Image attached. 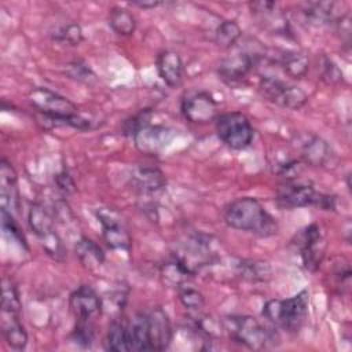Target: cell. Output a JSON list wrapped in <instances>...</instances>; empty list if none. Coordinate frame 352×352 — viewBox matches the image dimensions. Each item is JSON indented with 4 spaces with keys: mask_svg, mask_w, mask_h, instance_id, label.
I'll list each match as a JSON object with an SVG mask.
<instances>
[{
    "mask_svg": "<svg viewBox=\"0 0 352 352\" xmlns=\"http://www.w3.org/2000/svg\"><path fill=\"white\" fill-rule=\"evenodd\" d=\"M180 110L184 118L192 124H209L219 116L216 99L205 91L192 92L184 96Z\"/></svg>",
    "mask_w": 352,
    "mask_h": 352,
    "instance_id": "9",
    "label": "cell"
},
{
    "mask_svg": "<svg viewBox=\"0 0 352 352\" xmlns=\"http://www.w3.org/2000/svg\"><path fill=\"white\" fill-rule=\"evenodd\" d=\"M214 128L219 139L232 150L249 147L254 136L250 120L241 111L219 114L214 120Z\"/></svg>",
    "mask_w": 352,
    "mask_h": 352,
    "instance_id": "5",
    "label": "cell"
},
{
    "mask_svg": "<svg viewBox=\"0 0 352 352\" xmlns=\"http://www.w3.org/2000/svg\"><path fill=\"white\" fill-rule=\"evenodd\" d=\"M28 98L30 104L41 113L47 121L69 125L78 131L92 128V121L82 117L73 102L50 88L37 87L29 92Z\"/></svg>",
    "mask_w": 352,
    "mask_h": 352,
    "instance_id": "2",
    "label": "cell"
},
{
    "mask_svg": "<svg viewBox=\"0 0 352 352\" xmlns=\"http://www.w3.org/2000/svg\"><path fill=\"white\" fill-rule=\"evenodd\" d=\"M279 65L293 78H301L307 74L309 60L308 56L298 51H282L278 58Z\"/></svg>",
    "mask_w": 352,
    "mask_h": 352,
    "instance_id": "25",
    "label": "cell"
},
{
    "mask_svg": "<svg viewBox=\"0 0 352 352\" xmlns=\"http://www.w3.org/2000/svg\"><path fill=\"white\" fill-rule=\"evenodd\" d=\"M132 187L142 194H153L166 184L164 172L155 166H139L131 175Z\"/></svg>",
    "mask_w": 352,
    "mask_h": 352,
    "instance_id": "18",
    "label": "cell"
},
{
    "mask_svg": "<svg viewBox=\"0 0 352 352\" xmlns=\"http://www.w3.org/2000/svg\"><path fill=\"white\" fill-rule=\"evenodd\" d=\"M51 36L58 43L74 47L82 41V29L78 23L69 22V23L62 25L60 28L55 29V32Z\"/></svg>",
    "mask_w": 352,
    "mask_h": 352,
    "instance_id": "30",
    "label": "cell"
},
{
    "mask_svg": "<svg viewBox=\"0 0 352 352\" xmlns=\"http://www.w3.org/2000/svg\"><path fill=\"white\" fill-rule=\"evenodd\" d=\"M224 220L231 228L261 238L272 236L279 230L272 214L253 197H241L231 201L224 209Z\"/></svg>",
    "mask_w": 352,
    "mask_h": 352,
    "instance_id": "1",
    "label": "cell"
},
{
    "mask_svg": "<svg viewBox=\"0 0 352 352\" xmlns=\"http://www.w3.org/2000/svg\"><path fill=\"white\" fill-rule=\"evenodd\" d=\"M260 92L270 102L289 110H298L308 100L307 94L300 87L289 85L287 82L272 76L261 77Z\"/></svg>",
    "mask_w": 352,
    "mask_h": 352,
    "instance_id": "6",
    "label": "cell"
},
{
    "mask_svg": "<svg viewBox=\"0 0 352 352\" xmlns=\"http://www.w3.org/2000/svg\"><path fill=\"white\" fill-rule=\"evenodd\" d=\"M223 324L234 341L245 345L249 349H267L275 346L278 342V334L275 333V329L264 326L253 316H226L223 319Z\"/></svg>",
    "mask_w": 352,
    "mask_h": 352,
    "instance_id": "4",
    "label": "cell"
},
{
    "mask_svg": "<svg viewBox=\"0 0 352 352\" xmlns=\"http://www.w3.org/2000/svg\"><path fill=\"white\" fill-rule=\"evenodd\" d=\"M151 114L153 111L150 109H143L140 110L138 114L126 118L124 122H122V133L125 136H132L143 126L148 125L150 124V118H151Z\"/></svg>",
    "mask_w": 352,
    "mask_h": 352,
    "instance_id": "36",
    "label": "cell"
},
{
    "mask_svg": "<svg viewBox=\"0 0 352 352\" xmlns=\"http://www.w3.org/2000/svg\"><path fill=\"white\" fill-rule=\"evenodd\" d=\"M322 80L326 84H331V85H336L344 81V74L341 69L337 66V63L333 59L327 56H324L322 62Z\"/></svg>",
    "mask_w": 352,
    "mask_h": 352,
    "instance_id": "37",
    "label": "cell"
},
{
    "mask_svg": "<svg viewBox=\"0 0 352 352\" xmlns=\"http://www.w3.org/2000/svg\"><path fill=\"white\" fill-rule=\"evenodd\" d=\"M236 268L239 276L248 282H267L272 274L271 265L264 260H242Z\"/></svg>",
    "mask_w": 352,
    "mask_h": 352,
    "instance_id": "26",
    "label": "cell"
},
{
    "mask_svg": "<svg viewBox=\"0 0 352 352\" xmlns=\"http://www.w3.org/2000/svg\"><path fill=\"white\" fill-rule=\"evenodd\" d=\"M146 330L148 351H164L173 338L169 318L160 307L146 312Z\"/></svg>",
    "mask_w": 352,
    "mask_h": 352,
    "instance_id": "11",
    "label": "cell"
},
{
    "mask_svg": "<svg viewBox=\"0 0 352 352\" xmlns=\"http://www.w3.org/2000/svg\"><path fill=\"white\" fill-rule=\"evenodd\" d=\"M96 219L102 226V236L109 248L125 252L131 249V235L116 210L100 208L96 210Z\"/></svg>",
    "mask_w": 352,
    "mask_h": 352,
    "instance_id": "10",
    "label": "cell"
},
{
    "mask_svg": "<svg viewBox=\"0 0 352 352\" xmlns=\"http://www.w3.org/2000/svg\"><path fill=\"white\" fill-rule=\"evenodd\" d=\"M276 7V4L274 1H256V3H252L250 4V8L254 14H258V15H268L274 11V8Z\"/></svg>",
    "mask_w": 352,
    "mask_h": 352,
    "instance_id": "39",
    "label": "cell"
},
{
    "mask_svg": "<svg viewBox=\"0 0 352 352\" xmlns=\"http://www.w3.org/2000/svg\"><path fill=\"white\" fill-rule=\"evenodd\" d=\"M0 216H1V228L4 231L6 235H8L10 238H12L14 241H16L21 246H23L25 249H28V243L25 239V235L22 232V230L19 228L18 223L15 221L12 213H10L8 210L3 209L0 210Z\"/></svg>",
    "mask_w": 352,
    "mask_h": 352,
    "instance_id": "34",
    "label": "cell"
},
{
    "mask_svg": "<svg viewBox=\"0 0 352 352\" xmlns=\"http://www.w3.org/2000/svg\"><path fill=\"white\" fill-rule=\"evenodd\" d=\"M69 305L76 319L94 320L103 309V300L92 286L81 285L70 294Z\"/></svg>",
    "mask_w": 352,
    "mask_h": 352,
    "instance_id": "14",
    "label": "cell"
},
{
    "mask_svg": "<svg viewBox=\"0 0 352 352\" xmlns=\"http://www.w3.org/2000/svg\"><path fill=\"white\" fill-rule=\"evenodd\" d=\"M297 238V248L300 250L301 261L304 267L314 272L319 268L324 250H326V241L320 227L316 223H312L298 231L296 235Z\"/></svg>",
    "mask_w": 352,
    "mask_h": 352,
    "instance_id": "7",
    "label": "cell"
},
{
    "mask_svg": "<svg viewBox=\"0 0 352 352\" xmlns=\"http://www.w3.org/2000/svg\"><path fill=\"white\" fill-rule=\"evenodd\" d=\"M253 66L254 59L246 52H239L224 58L217 66V74L224 84L230 87H241L246 82Z\"/></svg>",
    "mask_w": 352,
    "mask_h": 352,
    "instance_id": "13",
    "label": "cell"
},
{
    "mask_svg": "<svg viewBox=\"0 0 352 352\" xmlns=\"http://www.w3.org/2000/svg\"><path fill=\"white\" fill-rule=\"evenodd\" d=\"M72 340L80 346H91L95 340V326L94 320L77 319V323L72 331Z\"/></svg>",
    "mask_w": 352,
    "mask_h": 352,
    "instance_id": "32",
    "label": "cell"
},
{
    "mask_svg": "<svg viewBox=\"0 0 352 352\" xmlns=\"http://www.w3.org/2000/svg\"><path fill=\"white\" fill-rule=\"evenodd\" d=\"M1 333L6 342L12 349H25L28 344V333L19 320V314L1 312Z\"/></svg>",
    "mask_w": 352,
    "mask_h": 352,
    "instance_id": "20",
    "label": "cell"
},
{
    "mask_svg": "<svg viewBox=\"0 0 352 352\" xmlns=\"http://www.w3.org/2000/svg\"><path fill=\"white\" fill-rule=\"evenodd\" d=\"M157 70L161 80L170 88H177L183 82L184 65L180 55L170 50H164L157 56Z\"/></svg>",
    "mask_w": 352,
    "mask_h": 352,
    "instance_id": "17",
    "label": "cell"
},
{
    "mask_svg": "<svg viewBox=\"0 0 352 352\" xmlns=\"http://www.w3.org/2000/svg\"><path fill=\"white\" fill-rule=\"evenodd\" d=\"M337 4L331 1H315L308 3L302 10L304 18L309 25L314 26H324L336 23L344 15L336 10Z\"/></svg>",
    "mask_w": 352,
    "mask_h": 352,
    "instance_id": "21",
    "label": "cell"
},
{
    "mask_svg": "<svg viewBox=\"0 0 352 352\" xmlns=\"http://www.w3.org/2000/svg\"><path fill=\"white\" fill-rule=\"evenodd\" d=\"M65 72L70 78H73L78 82L91 84L96 80V76L92 72V69L87 63H84L82 60H74V62L67 63Z\"/></svg>",
    "mask_w": 352,
    "mask_h": 352,
    "instance_id": "35",
    "label": "cell"
},
{
    "mask_svg": "<svg viewBox=\"0 0 352 352\" xmlns=\"http://www.w3.org/2000/svg\"><path fill=\"white\" fill-rule=\"evenodd\" d=\"M0 202L1 208L12 214L19 209L16 172L6 158H1L0 161Z\"/></svg>",
    "mask_w": 352,
    "mask_h": 352,
    "instance_id": "16",
    "label": "cell"
},
{
    "mask_svg": "<svg viewBox=\"0 0 352 352\" xmlns=\"http://www.w3.org/2000/svg\"><path fill=\"white\" fill-rule=\"evenodd\" d=\"M104 348L114 352H129V337H128V320L116 318L111 320L106 338Z\"/></svg>",
    "mask_w": 352,
    "mask_h": 352,
    "instance_id": "24",
    "label": "cell"
},
{
    "mask_svg": "<svg viewBox=\"0 0 352 352\" xmlns=\"http://www.w3.org/2000/svg\"><path fill=\"white\" fill-rule=\"evenodd\" d=\"M301 155L308 165L319 168H336L338 157L333 147L319 136H311L301 147Z\"/></svg>",
    "mask_w": 352,
    "mask_h": 352,
    "instance_id": "15",
    "label": "cell"
},
{
    "mask_svg": "<svg viewBox=\"0 0 352 352\" xmlns=\"http://www.w3.org/2000/svg\"><path fill=\"white\" fill-rule=\"evenodd\" d=\"M192 275L194 274L191 272V270L186 265V263L177 254L164 261L160 268V276L162 282L169 287L179 289L184 286Z\"/></svg>",
    "mask_w": 352,
    "mask_h": 352,
    "instance_id": "19",
    "label": "cell"
},
{
    "mask_svg": "<svg viewBox=\"0 0 352 352\" xmlns=\"http://www.w3.org/2000/svg\"><path fill=\"white\" fill-rule=\"evenodd\" d=\"M309 296L301 290L285 300H268L263 307V316L274 326L290 333H297L305 322L308 314Z\"/></svg>",
    "mask_w": 352,
    "mask_h": 352,
    "instance_id": "3",
    "label": "cell"
},
{
    "mask_svg": "<svg viewBox=\"0 0 352 352\" xmlns=\"http://www.w3.org/2000/svg\"><path fill=\"white\" fill-rule=\"evenodd\" d=\"M133 4L138 6V7H140V8H146V10H148V8H155V7L161 6L160 1H135Z\"/></svg>",
    "mask_w": 352,
    "mask_h": 352,
    "instance_id": "40",
    "label": "cell"
},
{
    "mask_svg": "<svg viewBox=\"0 0 352 352\" xmlns=\"http://www.w3.org/2000/svg\"><path fill=\"white\" fill-rule=\"evenodd\" d=\"M242 30L239 28V25L234 21V19H227L223 21L214 32V43L220 47V48H231L241 37Z\"/></svg>",
    "mask_w": 352,
    "mask_h": 352,
    "instance_id": "28",
    "label": "cell"
},
{
    "mask_svg": "<svg viewBox=\"0 0 352 352\" xmlns=\"http://www.w3.org/2000/svg\"><path fill=\"white\" fill-rule=\"evenodd\" d=\"M320 192L311 183L287 179L276 188V201L282 208L294 209L304 206H316Z\"/></svg>",
    "mask_w": 352,
    "mask_h": 352,
    "instance_id": "8",
    "label": "cell"
},
{
    "mask_svg": "<svg viewBox=\"0 0 352 352\" xmlns=\"http://www.w3.org/2000/svg\"><path fill=\"white\" fill-rule=\"evenodd\" d=\"M28 224L37 238H41L54 231V214L43 204H30L28 210Z\"/></svg>",
    "mask_w": 352,
    "mask_h": 352,
    "instance_id": "23",
    "label": "cell"
},
{
    "mask_svg": "<svg viewBox=\"0 0 352 352\" xmlns=\"http://www.w3.org/2000/svg\"><path fill=\"white\" fill-rule=\"evenodd\" d=\"M109 26L120 36H131L136 30V19L124 7H113L109 11Z\"/></svg>",
    "mask_w": 352,
    "mask_h": 352,
    "instance_id": "27",
    "label": "cell"
},
{
    "mask_svg": "<svg viewBox=\"0 0 352 352\" xmlns=\"http://www.w3.org/2000/svg\"><path fill=\"white\" fill-rule=\"evenodd\" d=\"M177 290H179V300L184 308H187L190 312H194V314H198L202 311V308L205 307V297L199 290L186 285L179 287Z\"/></svg>",
    "mask_w": 352,
    "mask_h": 352,
    "instance_id": "31",
    "label": "cell"
},
{
    "mask_svg": "<svg viewBox=\"0 0 352 352\" xmlns=\"http://www.w3.org/2000/svg\"><path fill=\"white\" fill-rule=\"evenodd\" d=\"M175 138V131L165 125H146L133 135L135 147L147 155L162 151Z\"/></svg>",
    "mask_w": 352,
    "mask_h": 352,
    "instance_id": "12",
    "label": "cell"
},
{
    "mask_svg": "<svg viewBox=\"0 0 352 352\" xmlns=\"http://www.w3.org/2000/svg\"><path fill=\"white\" fill-rule=\"evenodd\" d=\"M22 308L19 292L16 285L11 278L3 279V293H1V312L19 314Z\"/></svg>",
    "mask_w": 352,
    "mask_h": 352,
    "instance_id": "29",
    "label": "cell"
},
{
    "mask_svg": "<svg viewBox=\"0 0 352 352\" xmlns=\"http://www.w3.org/2000/svg\"><path fill=\"white\" fill-rule=\"evenodd\" d=\"M40 241V245L43 246L44 252L54 260H63L65 254H66V249H65V245L60 239V236L58 235V232L54 230L51 231L50 234L38 238Z\"/></svg>",
    "mask_w": 352,
    "mask_h": 352,
    "instance_id": "33",
    "label": "cell"
},
{
    "mask_svg": "<svg viewBox=\"0 0 352 352\" xmlns=\"http://www.w3.org/2000/svg\"><path fill=\"white\" fill-rule=\"evenodd\" d=\"M74 252H76V256L80 260V263L91 271L100 268L106 260L103 249L95 241H92L91 238H87V236H81L76 242Z\"/></svg>",
    "mask_w": 352,
    "mask_h": 352,
    "instance_id": "22",
    "label": "cell"
},
{
    "mask_svg": "<svg viewBox=\"0 0 352 352\" xmlns=\"http://www.w3.org/2000/svg\"><path fill=\"white\" fill-rule=\"evenodd\" d=\"M55 184L58 186V190L66 195L73 194L76 191V183L66 170H62L55 175Z\"/></svg>",
    "mask_w": 352,
    "mask_h": 352,
    "instance_id": "38",
    "label": "cell"
}]
</instances>
